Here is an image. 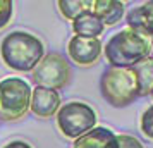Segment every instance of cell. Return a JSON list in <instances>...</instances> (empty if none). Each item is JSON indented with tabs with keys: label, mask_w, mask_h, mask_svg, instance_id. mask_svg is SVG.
<instances>
[{
	"label": "cell",
	"mask_w": 153,
	"mask_h": 148,
	"mask_svg": "<svg viewBox=\"0 0 153 148\" xmlns=\"http://www.w3.org/2000/svg\"><path fill=\"white\" fill-rule=\"evenodd\" d=\"M60 95L57 90L35 86L31 95V112L36 117H52L60 110Z\"/></svg>",
	"instance_id": "cell-8"
},
{
	"label": "cell",
	"mask_w": 153,
	"mask_h": 148,
	"mask_svg": "<svg viewBox=\"0 0 153 148\" xmlns=\"http://www.w3.org/2000/svg\"><path fill=\"white\" fill-rule=\"evenodd\" d=\"M71 148H119L117 134L105 126H97L90 133L77 138Z\"/></svg>",
	"instance_id": "cell-9"
},
{
	"label": "cell",
	"mask_w": 153,
	"mask_h": 148,
	"mask_svg": "<svg viewBox=\"0 0 153 148\" xmlns=\"http://www.w3.org/2000/svg\"><path fill=\"white\" fill-rule=\"evenodd\" d=\"M31 79L36 86L50 88V90H60L69 83L71 79V65L57 52H50L42 59V62L36 65L31 72Z\"/></svg>",
	"instance_id": "cell-6"
},
{
	"label": "cell",
	"mask_w": 153,
	"mask_h": 148,
	"mask_svg": "<svg viewBox=\"0 0 153 148\" xmlns=\"http://www.w3.org/2000/svg\"><path fill=\"white\" fill-rule=\"evenodd\" d=\"M60 14L67 21H76L86 12L93 10V2L91 0H59L57 2Z\"/></svg>",
	"instance_id": "cell-13"
},
{
	"label": "cell",
	"mask_w": 153,
	"mask_h": 148,
	"mask_svg": "<svg viewBox=\"0 0 153 148\" xmlns=\"http://www.w3.org/2000/svg\"><path fill=\"white\" fill-rule=\"evenodd\" d=\"M4 148H33V147H31L29 143H26V141H22V140H14V141H9Z\"/></svg>",
	"instance_id": "cell-18"
},
{
	"label": "cell",
	"mask_w": 153,
	"mask_h": 148,
	"mask_svg": "<svg viewBox=\"0 0 153 148\" xmlns=\"http://www.w3.org/2000/svg\"><path fill=\"white\" fill-rule=\"evenodd\" d=\"M103 29H105V24L93 12H86L81 17H77L76 21H72V31L76 33V36L100 38V35H103Z\"/></svg>",
	"instance_id": "cell-12"
},
{
	"label": "cell",
	"mask_w": 153,
	"mask_h": 148,
	"mask_svg": "<svg viewBox=\"0 0 153 148\" xmlns=\"http://www.w3.org/2000/svg\"><path fill=\"white\" fill-rule=\"evenodd\" d=\"M103 52V45L100 38H83V36H72L67 43V54L71 60L77 65H93Z\"/></svg>",
	"instance_id": "cell-7"
},
{
	"label": "cell",
	"mask_w": 153,
	"mask_h": 148,
	"mask_svg": "<svg viewBox=\"0 0 153 148\" xmlns=\"http://www.w3.org/2000/svg\"><path fill=\"white\" fill-rule=\"evenodd\" d=\"M105 26H114L124 17V4L119 0H93V10Z\"/></svg>",
	"instance_id": "cell-11"
},
{
	"label": "cell",
	"mask_w": 153,
	"mask_h": 148,
	"mask_svg": "<svg viewBox=\"0 0 153 148\" xmlns=\"http://www.w3.org/2000/svg\"><path fill=\"white\" fill-rule=\"evenodd\" d=\"M14 14V4L12 0H0V29L7 26Z\"/></svg>",
	"instance_id": "cell-16"
},
{
	"label": "cell",
	"mask_w": 153,
	"mask_h": 148,
	"mask_svg": "<svg viewBox=\"0 0 153 148\" xmlns=\"http://www.w3.org/2000/svg\"><path fill=\"white\" fill-rule=\"evenodd\" d=\"M55 117L59 131L74 141L97 127V112L84 102L74 100L64 103Z\"/></svg>",
	"instance_id": "cell-5"
},
{
	"label": "cell",
	"mask_w": 153,
	"mask_h": 148,
	"mask_svg": "<svg viewBox=\"0 0 153 148\" xmlns=\"http://www.w3.org/2000/svg\"><path fill=\"white\" fill-rule=\"evenodd\" d=\"M134 69L138 72L139 86H141V97L150 95L153 90V59H148L145 62L138 64Z\"/></svg>",
	"instance_id": "cell-14"
},
{
	"label": "cell",
	"mask_w": 153,
	"mask_h": 148,
	"mask_svg": "<svg viewBox=\"0 0 153 148\" xmlns=\"http://www.w3.org/2000/svg\"><path fill=\"white\" fill-rule=\"evenodd\" d=\"M33 88L21 78L0 81V120H19L31 110Z\"/></svg>",
	"instance_id": "cell-4"
},
{
	"label": "cell",
	"mask_w": 153,
	"mask_h": 148,
	"mask_svg": "<svg viewBox=\"0 0 153 148\" xmlns=\"http://www.w3.org/2000/svg\"><path fill=\"white\" fill-rule=\"evenodd\" d=\"M100 91L112 107H127L141 97L138 72L134 67H107L100 76Z\"/></svg>",
	"instance_id": "cell-3"
},
{
	"label": "cell",
	"mask_w": 153,
	"mask_h": 148,
	"mask_svg": "<svg viewBox=\"0 0 153 148\" xmlns=\"http://www.w3.org/2000/svg\"><path fill=\"white\" fill-rule=\"evenodd\" d=\"M117 140H119V148H145L143 143L131 134H117Z\"/></svg>",
	"instance_id": "cell-17"
},
{
	"label": "cell",
	"mask_w": 153,
	"mask_h": 148,
	"mask_svg": "<svg viewBox=\"0 0 153 148\" xmlns=\"http://www.w3.org/2000/svg\"><path fill=\"white\" fill-rule=\"evenodd\" d=\"M0 57L12 71L33 72L45 57V45L28 31H12L0 43Z\"/></svg>",
	"instance_id": "cell-2"
},
{
	"label": "cell",
	"mask_w": 153,
	"mask_h": 148,
	"mask_svg": "<svg viewBox=\"0 0 153 148\" xmlns=\"http://www.w3.org/2000/svg\"><path fill=\"white\" fill-rule=\"evenodd\" d=\"M150 95H152V100H153V90H152V93H150Z\"/></svg>",
	"instance_id": "cell-19"
},
{
	"label": "cell",
	"mask_w": 153,
	"mask_h": 148,
	"mask_svg": "<svg viewBox=\"0 0 153 148\" xmlns=\"http://www.w3.org/2000/svg\"><path fill=\"white\" fill-rule=\"evenodd\" d=\"M153 36L132 28H124L110 36L103 55L110 67H136L152 59Z\"/></svg>",
	"instance_id": "cell-1"
},
{
	"label": "cell",
	"mask_w": 153,
	"mask_h": 148,
	"mask_svg": "<svg viewBox=\"0 0 153 148\" xmlns=\"http://www.w3.org/2000/svg\"><path fill=\"white\" fill-rule=\"evenodd\" d=\"M127 28L138 29L153 36V2H145L138 7H132L126 14Z\"/></svg>",
	"instance_id": "cell-10"
},
{
	"label": "cell",
	"mask_w": 153,
	"mask_h": 148,
	"mask_svg": "<svg viewBox=\"0 0 153 148\" xmlns=\"http://www.w3.org/2000/svg\"><path fill=\"white\" fill-rule=\"evenodd\" d=\"M139 129H141V133L145 134L148 140L153 141V105L148 107L145 112L141 114V119H139Z\"/></svg>",
	"instance_id": "cell-15"
},
{
	"label": "cell",
	"mask_w": 153,
	"mask_h": 148,
	"mask_svg": "<svg viewBox=\"0 0 153 148\" xmlns=\"http://www.w3.org/2000/svg\"><path fill=\"white\" fill-rule=\"evenodd\" d=\"M152 59H153V52H152Z\"/></svg>",
	"instance_id": "cell-20"
}]
</instances>
